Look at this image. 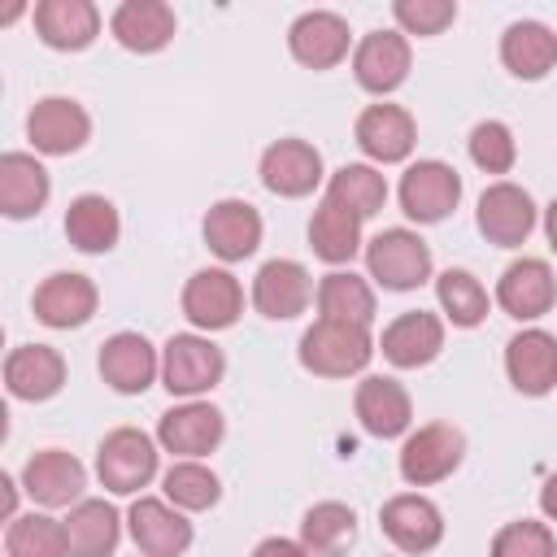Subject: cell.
<instances>
[{
	"instance_id": "d6a6232c",
	"label": "cell",
	"mask_w": 557,
	"mask_h": 557,
	"mask_svg": "<svg viewBox=\"0 0 557 557\" xmlns=\"http://www.w3.org/2000/svg\"><path fill=\"white\" fill-rule=\"evenodd\" d=\"M309 248H313L326 265L352 261L357 248H361V218H357L352 209H344V205H335V200L322 196V205H318L313 218H309Z\"/></svg>"
},
{
	"instance_id": "ac0fdd59",
	"label": "cell",
	"mask_w": 557,
	"mask_h": 557,
	"mask_svg": "<svg viewBox=\"0 0 557 557\" xmlns=\"http://www.w3.org/2000/svg\"><path fill=\"white\" fill-rule=\"evenodd\" d=\"M348 44H352L348 22H344L339 13H331V9H309V13H300V17L292 22V30H287L292 57H296L300 65H309V70H331V65H339V61L348 57Z\"/></svg>"
},
{
	"instance_id": "603a6c76",
	"label": "cell",
	"mask_w": 557,
	"mask_h": 557,
	"mask_svg": "<svg viewBox=\"0 0 557 557\" xmlns=\"http://www.w3.org/2000/svg\"><path fill=\"white\" fill-rule=\"evenodd\" d=\"M261 183L287 200L309 196L322 183V152L305 139H274L261 152Z\"/></svg>"
},
{
	"instance_id": "83f0119b",
	"label": "cell",
	"mask_w": 557,
	"mask_h": 557,
	"mask_svg": "<svg viewBox=\"0 0 557 557\" xmlns=\"http://www.w3.org/2000/svg\"><path fill=\"white\" fill-rule=\"evenodd\" d=\"M109 30L131 52H161L174 39L178 22H174V9L165 0H126L113 9Z\"/></svg>"
},
{
	"instance_id": "4316f807",
	"label": "cell",
	"mask_w": 557,
	"mask_h": 557,
	"mask_svg": "<svg viewBox=\"0 0 557 557\" xmlns=\"http://www.w3.org/2000/svg\"><path fill=\"white\" fill-rule=\"evenodd\" d=\"M35 30L57 52H78L100 35V9L91 0H39Z\"/></svg>"
},
{
	"instance_id": "4fadbf2b",
	"label": "cell",
	"mask_w": 557,
	"mask_h": 557,
	"mask_svg": "<svg viewBox=\"0 0 557 557\" xmlns=\"http://www.w3.org/2000/svg\"><path fill=\"white\" fill-rule=\"evenodd\" d=\"M309 296H313V283H309V270L292 257H274L257 270L252 278V305L261 318L270 322H292L309 309Z\"/></svg>"
},
{
	"instance_id": "9c48e42d",
	"label": "cell",
	"mask_w": 557,
	"mask_h": 557,
	"mask_svg": "<svg viewBox=\"0 0 557 557\" xmlns=\"http://www.w3.org/2000/svg\"><path fill=\"white\" fill-rule=\"evenodd\" d=\"M87 135H91V117L70 96H44L26 117V139L44 157H70L87 144Z\"/></svg>"
},
{
	"instance_id": "277c9868",
	"label": "cell",
	"mask_w": 557,
	"mask_h": 557,
	"mask_svg": "<svg viewBox=\"0 0 557 557\" xmlns=\"http://www.w3.org/2000/svg\"><path fill=\"white\" fill-rule=\"evenodd\" d=\"M222 370H226V357L205 335H170L165 348H161V383H165L170 396L191 400V396L218 387Z\"/></svg>"
},
{
	"instance_id": "d4e9b609",
	"label": "cell",
	"mask_w": 557,
	"mask_h": 557,
	"mask_svg": "<svg viewBox=\"0 0 557 557\" xmlns=\"http://www.w3.org/2000/svg\"><path fill=\"white\" fill-rule=\"evenodd\" d=\"M205 244L222 261H244L261 248V213L248 200H218L205 213Z\"/></svg>"
},
{
	"instance_id": "7a4b0ae2",
	"label": "cell",
	"mask_w": 557,
	"mask_h": 557,
	"mask_svg": "<svg viewBox=\"0 0 557 557\" xmlns=\"http://www.w3.org/2000/svg\"><path fill=\"white\" fill-rule=\"evenodd\" d=\"M366 270L387 292H413L418 283L431 278V248L418 231L392 226L366 244Z\"/></svg>"
},
{
	"instance_id": "ba28073f",
	"label": "cell",
	"mask_w": 557,
	"mask_h": 557,
	"mask_svg": "<svg viewBox=\"0 0 557 557\" xmlns=\"http://www.w3.org/2000/svg\"><path fill=\"white\" fill-rule=\"evenodd\" d=\"M222 431H226V422L209 400H183L161 413L157 444L165 453H174L178 461H200L205 453H213L222 444Z\"/></svg>"
},
{
	"instance_id": "e0dca14e",
	"label": "cell",
	"mask_w": 557,
	"mask_h": 557,
	"mask_svg": "<svg viewBox=\"0 0 557 557\" xmlns=\"http://www.w3.org/2000/svg\"><path fill=\"white\" fill-rule=\"evenodd\" d=\"M352 409H357V422L366 426V435H374V440L405 435L409 418H413L409 392L392 374H366L357 383V392H352Z\"/></svg>"
},
{
	"instance_id": "7c38bea8",
	"label": "cell",
	"mask_w": 557,
	"mask_h": 557,
	"mask_svg": "<svg viewBox=\"0 0 557 557\" xmlns=\"http://www.w3.org/2000/svg\"><path fill=\"white\" fill-rule=\"evenodd\" d=\"M379 527H383V535H387L400 553H409V557H422V553H431V548L444 540V513H440V505L426 500V496H418V492L392 496V500L379 509Z\"/></svg>"
},
{
	"instance_id": "44dd1931",
	"label": "cell",
	"mask_w": 557,
	"mask_h": 557,
	"mask_svg": "<svg viewBox=\"0 0 557 557\" xmlns=\"http://www.w3.org/2000/svg\"><path fill=\"white\" fill-rule=\"evenodd\" d=\"M505 374L522 396H548L557 387V335L531 326L505 344Z\"/></svg>"
},
{
	"instance_id": "8992f818",
	"label": "cell",
	"mask_w": 557,
	"mask_h": 557,
	"mask_svg": "<svg viewBox=\"0 0 557 557\" xmlns=\"http://www.w3.org/2000/svg\"><path fill=\"white\" fill-rule=\"evenodd\" d=\"M400 209L413 222H444L461 200V174L444 161H413L400 174Z\"/></svg>"
},
{
	"instance_id": "ee69618b",
	"label": "cell",
	"mask_w": 557,
	"mask_h": 557,
	"mask_svg": "<svg viewBox=\"0 0 557 557\" xmlns=\"http://www.w3.org/2000/svg\"><path fill=\"white\" fill-rule=\"evenodd\" d=\"M540 509H544L548 522H557V474L544 479V487H540Z\"/></svg>"
},
{
	"instance_id": "5bb4252c",
	"label": "cell",
	"mask_w": 557,
	"mask_h": 557,
	"mask_svg": "<svg viewBox=\"0 0 557 557\" xmlns=\"http://www.w3.org/2000/svg\"><path fill=\"white\" fill-rule=\"evenodd\" d=\"M157 374H161V357L139 331H117V335H109L100 344V379L113 392L139 396V392L152 387Z\"/></svg>"
},
{
	"instance_id": "52a82bcc",
	"label": "cell",
	"mask_w": 557,
	"mask_h": 557,
	"mask_svg": "<svg viewBox=\"0 0 557 557\" xmlns=\"http://www.w3.org/2000/svg\"><path fill=\"white\" fill-rule=\"evenodd\" d=\"M183 313L191 326L200 331H226L235 326V318L244 313V287L231 270L222 265H209V270H196L183 287Z\"/></svg>"
},
{
	"instance_id": "5b68a950",
	"label": "cell",
	"mask_w": 557,
	"mask_h": 557,
	"mask_svg": "<svg viewBox=\"0 0 557 557\" xmlns=\"http://www.w3.org/2000/svg\"><path fill=\"white\" fill-rule=\"evenodd\" d=\"M466 457V435L448 422H426L400 444V479L409 487H431L448 479Z\"/></svg>"
},
{
	"instance_id": "484cf974",
	"label": "cell",
	"mask_w": 557,
	"mask_h": 557,
	"mask_svg": "<svg viewBox=\"0 0 557 557\" xmlns=\"http://www.w3.org/2000/svg\"><path fill=\"white\" fill-rule=\"evenodd\" d=\"M379 348H383V357L392 366L418 370V366H426V361L440 357V348H444V322L435 313H426V309H409L396 322H387Z\"/></svg>"
},
{
	"instance_id": "836d02e7",
	"label": "cell",
	"mask_w": 557,
	"mask_h": 557,
	"mask_svg": "<svg viewBox=\"0 0 557 557\" xmlns=\"http://www.w3.org/2000/svg\"><path fill=\"white\" fill-rule=\"evenodd\" d=\"M357 540V513L344 500H318L300 518V544L309 557H344Z\"/></svg>"
},
{
	"instance_id": "f6af8a7d",
	"label": "cell",
	"mask_w": 557,
	"mask_h": 557,
	"mask_svg": "<svg viewBox=\"0 0 557 557\" xmlns=\"http://www.w3.org/2000/svg\"><path fill=\"white\" fill-rule=\"evenodd\" d=\"M544 235H548V248L557 252V200L544 209Z\"/></svg>"
},
{
	"instance_id": "1f68e13d",
	"label": "cell",
	"mask_w": 557,
	"mask_h": 557,
	"mask_svg": "<svg viewBox=\"0 0 557 557\" xmlns=\"http://www.w3.org/2000/svg\"><path fill=\"white\" fill-rule=\"evenodd\" d=\"M122 235V222H117V209L113 200L87 191V196H74L70 209H65V239L78 248V252H109Z\"/></svg>"
},
{
	"instance_id": "f1b7e54d",
	"label": "cell",
	"mask_w": 557,
	"mask_h": 557,
	"mask_svg": "<svg viewBox=\"0 0 557 557\" xmlns=\"http://www.w3.org/2000/svg\"><path fill=\"white\" fill-rule=\"evenodd\" d=\"M65 540H70V557H113L122 540V518L109 500L83 496L78 505H70Z\"/></svg>"
},
{
	"instance_id": "f35d334b",
	"label": "cell",
	"mask_w": 557,
	"mask_h": 557,
	"mask_svg": "<svg viewBox=\"0 0 557 557\" xmlns=\"http://www.w3.org/2000/svg\"><path fill=\"white\" fill-rule=\"evenodd\" d=\"M435 296L453 326H479L487 318V287L470 270H444L435 278Z\"/></svg>"
},
{
	"instance_id": "60d3db41",
	"label": "cell",
	"mask_w": 557,
	"mask_h": 557,
	"mask_svg": "<svg viewBox=\"0 0 557 557\" xmlns=\"http://www.w3.org/2000/svg\"><path fill=\"white\" fill-rule=\"evenodd\" d=\"M492 557H557V540H553L548 522L518 518V522H505L496 531Z\"/></svg>"
},
{
	"instance_id": "8d00e7d4",
	"label": "cell",
	"mask_w": 557,
	"mask_h": 557,
	"mask_svg": "<svg viewBox=\"0 0 557 557\" xmlns=\"http://www.w3.org/2000/svg\"><path fill=\"white\" fill-rule=\"evenodd\" d=\"M4 557H70L65 522L48 513H17L4 531Z\"/></svg>"
},
{
	"instance_id": "b9f144b4",
	"label": "cell",
	"mask_w": 557,
	"mask_h": 557,
	"mask_svg": "<svg viewBox=\"0 0 557 557\" xmlns=\"http://www.w3.org/2000/svg\"><path fill=\"white\" fill-rule=\"evenodd\" d=\"M400 35H440L444 26H453L457 4L453 0H396L392 4Z\"/></svg>"
},
{
	"instance_id": "3957f363",
	"label": "cell",
	"mask_w": 557,
	"mask_h": 557,
	"mask_svg": "<svg viewBox=\"0 0 557 557\" xmlns=\"http://www.w3.org/2000/svg\"><path fill=\"white\" fill-rule=\"evenodd\" d=\"M157 474V444L148 431L139 426H117L100 440L96 448V479L117 492V496H131L139 487H148Z\"/></svg>"
},
{
	"instance_id": "e575fe53",
	"label": "cell",
	"mask_w": 557,
	"mask_h": 557,
	"mask_svg": "<svg viewBox=\"0 0 557 557\" xmlns=\"http://www.w3.org/2000/svg\"><path fill=\"white\" fill-rule=\"evenodd\" d=\"M318 313L335 318V322L370 326L374 322V287L352 270H331L318 283Z\"/></svg>"
},
{
	"instance_id": "2e32d148",
	"label": "cell",
	"mask_w": 557,
	"mask_h": 557,
	"mask_svg": "<svg viewBox=\"0 0 557 557\" xmlns=\"http://www.w3.org/2000/svg\"><path fill=\"white\" fill-rule=\"evenodd\" d=\"M553 300H557V278H553L548 261L522 257V261L505 265L500 283H496V305H500L509 318L535 322V318H544V313L553 309Z\"/></svg>"
},
{
	"instance_id": "ffe728a7",
	"label": "cell",
	"mask_w": 557,
	"mask_h": 557,
	"mask_svg": "<svg viewBox=\"0 0 557 557\" xmlns=\"http://www.w3.org/2000/svg\"><path fill=\"white\" fill-rule=\"evenodd\" d=\"M96 283L78 270H57L35 287V318L52 331H70L83 326L96 313Z\"/></svg>"
},
{
	"instance_id": "7402d4cb",
	"label": "cell",
	"mask_w": 557,
	"mask_h": 557,
	"mask_svg": "<svg viewBox=\"0 0 557 557\" xmlns=\"http://www.w3.org/2000/svg\"><path fill=\"white\" fill-rule=\"evenodd\" d=\"M352 74L374 96L396 91L409 78V39L400 30H370L352 48Z\"/></svg>"
},
{
	"instance_id": "d590c367",
	"label": "cell",
	"mask_w": 557,
	"mask_h": 557,
	"mask_svg": "<svg viewBox=\"0 0 557 557\" xmlns=\"http://www.w3.org/2000/svg\"><path fill=\"white\" fill-rule=\"evenodd\" d=\"M326 200L352 209V213L366 222V218H374V213L387 205V183H383V174H379L374 165H366V161H348V165H339V170L331 174V183H326Z\"/></svg>"
},
{
	"instance_id": "d6986e66",
	"label": "cell",
	"mask_w": 557,
	"mask_h": 557,
	"mask_svg": "<svg viewBox=\"0 0 557 557\" xmlns=\"http://www.w3.org/2000/svg\"><path fill=\"white\" fill-rule=\"evenodd\" d=\"M352 135H357V148L370 161H379V165L405 161L413 152V144H418V126H413L409 109H400V104H370V109H361Z\"/></svg>"
},
{
	"instance_id": "cb8c5ba5",
	"label": "cell",
	"mask_w": 557,
	"mask_h": 557,
	"mask_svg": "<svg viewBox=\"0 0 557 557\" xmlns=\"http://www.w3.org/2000/svg\"><path fill=\"white\" fill-rule=\"evenodd\" d=\"M4 387L17 400H48L65 387V357L52 344H17L4 357Z\"/></svg>"
},
{
	"instance_id": "f546056e",
	"label": "cell",
	"mask_w": 557,
	"mask_h": 557,
	"mask_svg": "<svg viewBox=\"0 0 557 557\" xmlns=\"http://www.w3.org/2000/svg\"><path fill=\"white\" fill-rule=\"evenodd\" d=\"M48 170L30 152H4L0 157V209L4 218H35L48 205Z\"/></svg>"
},
{
	"instance_id": "8fae6325",
	"label": "cell",
	"mask_w": 557,
	"mask_h": 557,
	"mask_svg": "<svg viewBox=\"0 0 557 557\" xmlns=\"http://www.w3.org/2000/svg\"><path fill=\"white\" fill-rule=\"evenodd\" d=\"M87 487V470L74 453L65 448H39L26 466H22V492L44 505V509H61V505H78Z\"/></svg>"
},
{
	"instance_id": "7bdbcfd3",
	"label": "cell",
	"mask_w": 557,
	"mask_h": 557,
	"mask_svg": "<svg viewBox=\"0 0 557 557\" xmlns=\"http://www.w3.org/2000/svg\"><path fill=\"white\" fill-rule=\"evenodd\" d=\"M252 557H309L300 540H287V535H270L252 548Z\"/></svg>"
},
{
	"instance_id": "ab89813d",
	"label": "cell",
	"mask_w": 557,
	"mask_h": 557,
	"mask_svg": "<svg viewBox=\"0 0 557 557\" xmlns=\"http://www.w3.org/2000/svg\"><path fill=\"white\" fill-rule=\"evenodd\" d=\"M470 161L483 170V174H509L513 161H518V144H513V131L496 117L479 122L470 131Z\"/></svg>"
},
{
	"instance_id": "4dcf8cb0",
	"label": "cell",
	"mask_w": 557,
	"mask_h": 557,
	"mask_svg": "<svg viewBox=\"0 0 557 557\" xmlns=\"http://www.w3.org/2000/svg\"><path fill=\"white\" fill-rule=\"evenodd\" d=\"M500 61H505V70H509L513 78L535 83V78H544V74L557 65V35H553L544 22L522 17V22H513V26L500 35Z\"/></svg>"
},
{
	"instance_id": "74e56055",
	"label": "cell",
	"mask_w": 557,
	"mask_h": 557,
	"mask_svg": "<svg viewBox=\"0 0 557 557\" xmlns=\"http://www.w3.org/2000/svg\"><path fill=\"white\" fill-rule=\"evenodd\" d=\"M161 487H165V500L183 513H200V509L218 505V496H222V483L205 461H174L165 470Z\"/></svg>"
},
{
	"instance_id": "9a60e30c",
	"label": "cell",
	"mask_w": 557,
	"mask_h": 557,
	"mask_svg": "<svg viewBox=\"0 0 557 557\" xmlns=\"http://www.w3.org/2000/svg\"><path fill=\"white\" fill-rule=\"evenodd\" d=\"M126 522H131V540L144 557H183L191 548V522L170 500L139 496L131 505Z\"/></svg>"
},
{
	"instance_id": "30bf717a",
	"label": "cell",
	"mask_w": 557,
	"mask_h": 557,
	"mask_svg": "<svg viewBox=\"0 0 557 557\" xmlns=\"http://www.w3.org/2000/svg\"><path fill=\"white\" fill-rule=\"evenodd\" d=\"M474 222L483 231L487 244L496 248H518L527 244V235L535 231V200L518 187V183H492L483 196H479V209H474Z\"/></svg>"
},
{
	"instance_id": "6da1fadb",
	"label": "cell",
	"mask_w": 557,
	"mask_h": 557,
	"mask_svg": "<svg viewBox=\"0 0 557 557\" xmlns=\"http://www.w3.org/2000/svg\"><path fill=\"white\" fill-rule=\"evenodd\" d=\"M374 357V339L370 326L357 322H335V318H318L305 335H300V366L309 374L322 379H348L361 374Z\"/></svg>"
}]
</instances>
